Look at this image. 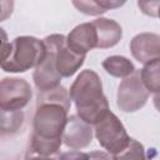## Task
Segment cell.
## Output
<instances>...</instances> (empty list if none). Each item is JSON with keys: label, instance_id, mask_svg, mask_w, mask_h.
<instances>
[{"label": "cell", "instance_id": "cell-24", "mask_svg": "<svg viewBox=\"0 0 160 160\" xmlns=\"http://www.w3.org/2000/svg\"><path fill=\"white\" fill-rule=\"evenodd\" d=\"M159 18H160V9H159Z\"/></svg>", "mask_w": 160, "mask_h": 160}, {"label": "cell", "instance_id": "cell-5", "mask_svg": "<svg viewBox=\"0 0 160 160\" xmlns=\"http://www.w3.org/2000/svg\"><path fill=\"white\" fill-rule=\"evenodd\" d=\"M32 98L30 84L20 78H4L0 84L1 111L11 112L24 109Z\"/></svg>", "mask_w": 160, "mask_h": 160}, {"label": "cell", "instance_id": "cell-6", "mask_svg": "<svg viewBox=\"0 0 160 160\" xmlns=\"http://www.w3.org/2000/svg\"><path fill=\"white\" fill-rule=\"evenodd\" d=\"M148 98L149 91L141 81L140 72L135 71L131 76L120 82L116 94V104L124 112H135L146 104Z\"/></svg>", "mask_w": 160, "mask_h": 160}, {"label": "cell", "instance_id": "cell-22", "mask_svg": "<svg viewBox=\"0 0 160 160\" xmlns=\"http://www.w3.org/2000/svg\"><path fill=\"white\" fill-rule=\"evenodd\" d=\"M24 160H59V158H44V156H38V155H34V154L26 151Z\"/></svg>", "mask_w": 160, "mask_h": 160}, {"label": "cell", "instance_id": "cell-21", "mask_svg": "<svg viewBox=\"0 0 160 160\" xmlns=\"http://www.w3.org/2000/svg\"><path fill=\"white\" fill-rule=\"evenodd\" d=\"M89 160H111V159L104 151H91L89 154Z\"/></svg>", "mask_w": 160, "mask_h": 160}, {"label": "cell", "instance_id": "cell-12", "mask_svg": "<svg viewBox=\"0 0 160 160\" xmlns=\"http://www.w3.org/2000/svg\"><path fill=\"white\" fill-rule=\"evenodd\" d=\"M98 35V49H109L115 46L122 38V29L119 22L108 18H98L91 21Z\"/></svg>", "mask_w": 160, "mask_h": 160}, {"label": "cell", "instance_id": "cell-3", "mask_svg": "<svg viewBox=\"0 0 160 160\" xmlns=\"http://www.w3.org/2000/svg\"><path fill=\"white\" fill-rule=\"evenodd\" d=\"M68 109L56 102L36 105L32 119V134L44 139L62 140V134L68 122Z\"/></svg>", "mask_w": 160, "mask_h": 160}, {"label": "cell", "instance_id": "cell-16", "mask_svg": "<svg viewBox=\"0 0 160 160\" xmlns=\"http://www.w3.org/2000/svg\"><path fill=\"white\" fill-rule=\"evenodd\" d=\"M112 160H150L146 156L145 149L141 142L135 139L130 140V144L121 152L112 155Z\"/></svg>", "mask_w": 160, "mask_h": 160}, {"label": "cell", "instance_id": "cell-4", "mask_svg": "<svg viewBox=\"0 0 160 160\" xmlns=\"http://www.w3.org/2000/svg\"><path fill=\"white\" fill-rule=\"evenodd\" d=\"M94 126L95 138L99 144L111 155L121 152L130 144L131 138L128 135L125 126L111 111H109Z\"/></svg>", "mask_w": 160, "mask_h": 160}, {"label": "cell", "instance_id": "cell-19", "mask_svg": "<svg viewBox=\"0 0 160 160\" xmlns=\"http://www.w3.org/2000/svg\"><path fill=\"white\" fill-rule=\"evenodd\" d=\"M138 6L140 10L151 18H159L160 1H138Z\"/></svg>", "mask_w": 160, "mask_h": 160}, {"label": "cell", "instance_id": "cell-10", "mask_svg": "<svg viewBox=\"0 0 160 160\" xmlns=\"http://www.w3.org/2000/svg\"><path fill=\"white\" fill-rule=\"evenodd\" d=\"M130 51L135 60L148 64L160 58V35L155 32H140L130 41Z\"/></svg>", "mask_w": 160, "mask_h": 160}, {"label": "cell", "instance_id": "cell-14", "mask_svg": "<svg viewBox=\"0 0 160 160\" xmlns=\"http://www.w3.org/2000/svg\"><path fill=\"white\" fill-rule=\"evenodd\" d=\"M140 78L148 91L160 92V58L144 65L140 71Z\"/></svg>", "mask_w": 160, "mask_h": 160}, {"label": "cell", "instance_id": "cell-1", "mask_svg": "<svg viewBox=\"0 0 160 160\" xmlns=\"http://www.w3.org/2000/svg\"><path fill=\"white\" fill-rule=\"evenodd\" d=\"M69 95L76 106L78 116L90 125H95L110 111L101 79L94 70H82L71 84Z\"/></svg>", "mask_w": 160, "mask_h": 160}, {"label": "cell", "instance_id": "cell-18", "mask_svg": "<svg viewBox=\"0 0 160 160\" xmlns=\"http://www.w3.org/2000/svg\"><path fill=\"white\" fill-rule=\"evenodd\" d=\"M72 5L82 14L85 15H101L104 12H106V10L99 4V1H72Z\"/></svg>", "mask_w": 160, "mask_h": 160}, {"label": "cell", "instance_id": "cell-20", "mask_svg": "<svg viewBox=\"0 0 160 160\" xmlns=\"http://www.w3.org/2000/svg\"><path fill=\"white\" fill-rule=\"evenodd\" d=\"M59 160H89V154L79 150H69L62 152Z\"/></svg>", "mask_w": 160, "mask_h": 160}, {"label": "cell", "instance_id": "cell-15", "mask_svg": "<svg viewBox=\"0 0 160 160\" xmlns=\"http://www.w3.org/2000/svg\"><path fill=\"white\" fill-rule=\"evenodd\" d=\"M45 102H56L62 106H65L68 110H70L71 99L68 92V90L64 86H58L49 91H39L38 92V101L36 105L45 104Z\"/></svg>", "mask_w": 160, "mask_h": 160}, {"label": "cell", "instance_id": "cell-8", "mask_svg": "<svg viewBox=\"0 0 160 160\" xmlns=\"http://www.w3.org/2000/svg\"><path fill=\"white\" fill-rule=\"evenodd\" d=\"M56 52V68L59 74L62 78L72 76L84 64L85 55H78L72 52L66 45V36L61 34H52L50 35Z\"/></svg>", "mask_w": 160, "mask_h": 160}, {"label": "cell", "instance_id": "cell-11", "mask_svg": "<svg viewBox=\"0 0 160 160\" xmlns=\"http://www.w3.org/2000/svg\"><path fill=\"white\" fill-rule=\"evenodd\" d=\"M66 45L72 52L86 56V52L98 46V35L92 22L75 26L66 36Z\"/></svg>", "mask_w": 160, "mask_h": 160}, {"label": "cell", "instance_id": "cell-17", "mask_svg": "<svg viewBox=\"0 0 160 160\" xmlns=\"http://www.w3.org/2000/svg\"><path fill=\"white\" fill-rule=\"evenodd\" d=\"M24 121V114L22 111H1V130L2 134L6 132H15L19 130V128L22 125Z\"/></svg>", "mask_w": 160, "mask_h": 160}, {"label": "cell", "instance_id": "cell-23", "mask_svg": "<svg viewBox=\"0 0 160 160\" xmlns=\"http://www.w3.org/2000/svg\"><path fill=\"white\" fill-rule=\"evenodd\" d=\"M152 101H154V106H155L156 110L160 112V92L154 96V100H152Z\"/></svg>", "mask_w": 160, "mask_h": 160}, {"label": "cell", "instance_id": "cell-9", "mask_svg": "<svg viewBox=\"0 0 160 160\" xmlns=\"http://www.w3.org/2000/svg\"><path fill=\"white\" fill-rule=\"evenodd\" d=\"M91 125L85 122L78 115H70L62 134V142L74 150L84 149L92 141Z\"/></svg>", "mask_w": 160, "mask_h": 160}, {"label": "cell", "instance_id": "cell-7", "mask_svg": "<svg viewBox=\"0 0 160 160\" xmlns=\"http://www.w3.org/2000/svg\"><path fill=\"white\" fill-rule=\"evenodd\" d=\"M44 42L46 45L48 52L44 59V61L35 68L32 72V80L35 86L39 91H49L58 86H60L61 75L58 71L56 68V52H55V45L49 36L44 39Z\"/></svg>", "mask_w": 160, "mask_h": 160}, {"label": "cell", "instance_id": "cell-2", "mask_svg": "<svg viewBox=\"0 0 160 160\" xmlns=\"http://www.w3.org/2000/svg\"><path fill=\"white\" fill-rule=\"evenodd\" d=\"M1 44V69L6 72H25L38 68L45 59L48 49L44 40L34 36H18L11 42Z\"/></svg>", "mask_w": 160, "mask_h": 160}, {"label": "cell", "instance_id": "cell-13", "mask_svg": "<svg viewBox=\"0 0 160 160\" xmlns=\"http://www.w3.org/2000/svg\"><path fill=\"white\" fill-rule=\"evenodd\" d=\"M102 68L109 75L120 79H126L136 71L134 64L128 58L121 55H112L106 58L102 61Z\"/></svg>", "mask_w": 160, "mask_h": 160}]
</instances>
